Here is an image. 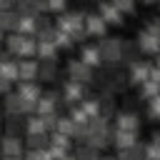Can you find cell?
Here are the masks:
<instances>
[{
	"mask_svg": "<svg viewBox=\"0 0 160 160\" xmlns=\"http://www.w3.org/2000/svg\"><path fill=\"white\" fill-rule=\"evenodd\" d=\"M82 18H85V12H68V10H65V12H60V15L55 18L52 28L60 30V32H68L72 42H82V40H85Z\"/></svg>",
	"mask_w": 160,
	"mask_h": 160,
	"instance_id": "2",
	"label": "cell"
},
{
	"mask_svg": "<svg viewBox=\"0 0 160 160\" xmlns=\"http://www.w3.org/2000/svg\"><path fill=\"white\" fill-rule=\"evenodd\" d=\"M98 50H100L102 65L118 68V65L122 62V40H120V38H100Z\"/></svg>",
	"mask_w": 160,
	"mask_h": 160,
	"instance_id": "4",
	"label": "cell"
},
{
	"mask_svg": "<svg viewBox=\"0 0 160 160\" xmlns=\"http://www.w3.org/2000/svg\"><path fill=\"white\" fill-rule=\"evenodd\" d=\"M145 115H148V120H152V122H160V95H155V98H150V100H148Z\"/></svg>",
	"mask_w": 160,
	"mask_h": 160,
	"instance_id": "33",
	"label": "cell"
},
{
	"mask_svg": "<svg viewBox=\"0 0 160 160\" xmlns=\"http://www.w3.org/2000/svg\"><path fill=\"white\" fill-rule=\"evenodd\" d=\"M135 145H140V135L138 132H132V130H115L112 128V145L110 148H115V152L135 148Z\"/></svg>",
	"mask_w": 160,
	"mask_h": 160,
	"instance_id": "12",
	"label": "cell"
},
{
	"mask_svg": "<svg viewBox=\"0 0 160 160\" xmlns=\"http://www.w3.org/2000/svg\"><path fill=\"white\" fill-rule=\"evenodd\" d=\"M52 132H60V135H68V138H70V132H72V120H70L68 115H60V112H58Z\"/></svg>",
	"mask_w": 160,
	"mask_h": 160,
	"instance_id": "30",
	"label": "cell"
},
{
	"mask_svg": "<svg viewBox=\"0 0 160 160\" xmlns=\"http://www.w3.org/2000/svg\"><path fill=\"white\" fill-rule=\"evenodd\" d=\"M0 160H22V155H0Z\"/></svg>",
	"mask_w": 160,
	"mask_h": 160,
	"instance_id": "41",
	"label": "cell"
},
{
	"mask_svg": "<svg viewBox=\"0 0 160 160\" xmlns=\"http://www.w3.org/2000/svg\"><path fill=\"white\" fill-rule=\"evenodd\" d=\"M15 32L18 35H30V38H35V15L30 18V15H20L18 18V25H15Z\"/></svg>",
	"mask_w": 160,
	"mask_h": 160,
	"instance_id": "24",
	"label": "cell"
},
{
	"mask_svg": "<svg viewBox=\"0 0 160 160\" xmlns=\"http://www.w3.org/2000/svg\"><path fill=\"white\" fill-rule=\"evenodd\" d=\"M68 8V0H48V12H65Z\"/></svg>",
	"mask_w": 160,
	"mask_h": 160,
	"instance_id": "37",
	"label": "cell"
},
{
	"mask_svg": "<svg viewBox=\"0 0 160 160\" xmlns=\"http://www.w3.org/2000/svg\"><path fill=\"white\" fill-rule=\"evenodd\" d=\"M98 15L105 20V25H122V22H125V15H122L110 0H100V2H98Z\"/></svg>",
	"mask_w": 160,
	"mask_h": 160,
	"instance_id": "13",
	"label": "cell"
},
{
	"mask_svg": "<svg viewBox=\"0 0 160 160\" xmlns=\"http://www.w3.org/2000/svg\"><path fill=\"white\" fill-rule=\"evenodd\" d=\"M32 102H28L25 98H20L15 90H10L8 95H2V112L5 115H30L32 112Z\"/></svg>",
	"mask_w": 160,
	"mask_h": 160,
	"instance_id": "5",
	"label": "cell"
},
{
	"mask_svg": "<svg viewBox=\"0 0 160 160\" xmlns=\"http://www.w3.org/2000/svg\"><path fill=\"white\" fill-rule=\"evenodd\" d=\"M138 88H140L138 95H140L142 100H150V98H155V95L160 92V82H155V80H145V82H140Z\"/></svg>",
	"mask_w": 160,
	"mask_h": 160,
	"instance_id": "29",
	"label": "cell"
},
{
	"mask_svg": "<svg viewBox=\"0 0 160 160\" xmlns=\"http://www.w3.org/2000/svg\"><path fill=\"white\" fill-rule=\"evenodd\" d=\"M0 40H2V30H0Z\"/></svg>",
	"mask_w": 160,
	"mask_h": 160,
	"instance_id": "46",
	"label": "cell"
},
{
	"mask_svg": "<svg viewBox=\"0 0 160 160\" xmlns=\"http://www.w3.org/2000/svg\"><path fill=\"white\" fill-rule=\"evenodd\" d=\"M68 78L75 80V82H80V85H90V82H95V70L88 68L85 62H80L78 58H72L68 62Z\"/></svg>",
	"mask_w": 160,
	"mask_h": 160,
	"instance_id": "7",
	"label": "cell"
},
{
	"mask_svg": "<svg viewBox=\"0 0 160 160\" xmlns=\"http://www.w3.org/2000/svg\"><path fill=\"white\" fill-rule=\"evenodd\" d=\"M18 12L15 10H0V30L2 32H15V25H18Z\"/></svg>",
	"mask_w": 160,
	"mask_h": 160,
	"instance_id": "25",
	"label": "cell"
},
{
	"mask_svg": "<svg viewBox=\"0 0 160 160\" xmlns=\"http://www.w3.org/2000/svg\"><path fill=\"white\" fill-rule=\"evenodd\" d=\"M82 30H85V35H90V38H105L108 25H105V20H102L98 12H88V15L82 18Z\"/></svg>",
	"mask_w": 160,
	"mask_h": 160,
	"instance_id": "10",
	"label": "cell"
},
{
	"mask_svg": "<svg viewBox=\"0 0 160 160\" xmlns=\"http://www.w3.org/2000/svg\"><path fill=\"white\" fill-rule=\"evenodd\" d=\"M15 92H18L20 98H25L28 102H32V105H35V100L42 95V90H40L38 80H18V88H15Z\"/></svg>",
	"mask_w": 160,
	"mask_h": 160,
	"instance_id": "17",
	"label": "cell"
},
{
	"mask_svg": "<svg viewBox=\"0 0 160 160\" xmlns=\"http://www.w3.org/2000/svg\"><path fill=\"white\" fill-rule=\"evenodd\" d=\"M35 58L38 60H58V48L52 40H35Z\"/></svg>",
	"mask_w": 160,
	"mask_h": 160,
	"instance_id": "21",
	"label": "cell"
},
{
	"mask_svg": "<svg viewBox=\"0 0 160 160\" xmlns=\"http://www.w3.org/2000/svg\"><path fill=\"white\" fill-rule=\"evenodd\" d=\"M158 95H160V92H158Z\"/></svg>",
	"mask_w": 160,
	"mask_h": 160,
	"instance_id": "47",
	"label": "cell"
},
{
	"mask_svg": "<svg viewBox=\"0 0 160 160\" xmlns=\"http://www.w3.org/2000/svg\"><path fill=\"white\" fill-rule=\"evenodd\" d=\"M100 150H95V148H90V145H85V142H80L75 150H72V158L75 160H100Z\"/></svg>",
	"mask_w": 160,
	"mask_h": 160,
	"instance_id": "26",
	"label": "cell"
},
{
	"mask_svg": "<svg viewBox=\"0 0 160 160\" xmlns=\"http://www.w3.org/2000/svg\"><path fill=\"white\" fill-rule=\"evenodd\" d=\"M58 95H60V105L72 108V105H78V102L88 95V90H85V85H80V82H75V80H68Z\"/></svg>",
	"mask_w": 160,
	"mask_h": 160,
	"instance_id": "8",
	"label": "cell"
},
{
	"mask_svg": "<svg viewBox=\"0 0 160 160\" xmlns=\"http://www.w3.org/2000/svg\"><path fill=\"white\" fill-rule=\"evenodd\" d=\"M0 132H2V112H0Z\"/></svg>",
	"mask_w": 160,
	"mask_h": 160,
	"instance_id": "44",
	"label": "cell"
},
{
	"mask_svg": "<svg viewBox=\"0 0 160 160\" xmlns=\"http://www.w3.org/2000/svg\"><path fill=\"white\" fill-rule=\"evenodd\" d=\"M122 15H130V12H135V0H110Z\"/></svg>",
	"mask_w": 160,
	"mask_h": 160,
	"instance_id": "35",
	"label": "cell"
},
{
	"mask_svg": "<svg viewBox=\"0 0 160 160\" xmlns=\"http://www.w3.org/2000/svg\"><path fill=\"white\" fill-rule=\"evenodd\" d=\"M100 160H115V155H100Z\"/></svg>",
	"mask_w": 160,
	"mask_h": 160,
	"instance_id": "43",
	"label": "cell"
},
{
	"mask_svg": "<svg viewBox=\"0 0 160 160\" xmlns=\"http://www.w3.org/2000/svg\"><path fill=\"white\" fill-rule=\"evenodd\" d=\"M18 80H38V60H18Z\"/></svg>",
	"mask_w": 160,
	"mask_h": 160,
	"instance_id": "20",
	"label": "cell"
},
{
	"mask_svg": "<svg viewBox=\"0 0 160 160\" xmlns=\"http://www.w3.org/2000/svg\"><path fill=\"white\" fill-rule=\"evenodd\" d=\"M2 135H25V115H5L2 112Z\"/></svg>",
	"mask_w": 160,
	"mask_h": 160,
	"instance_id": "15",
	"label": "cell"
},
{
	"mask_svg": "<svg viewBox=\"0 0 160 160\" xmlns=\"http://www.w3.org/2000/svg\"><path fill=\"white\" fill-rule=\"evenodd\" d=\"M22 160H52V158H50L48 150H25Z\"/></svg>",
	"mask_w": 160,
	"mask_h": 160,
	"instance_id": "36",
	"label": "cell"
},
{
	"mask_svg": "<svg viewBox=\"0 0 160 160\" xmlns=\"http://www.w3.org/2000/svg\"><path fill=\"white\" fill-rule=\"evenodd\" d=\"M25 142L18 135H0V155H22Z\"/></svg>",
	"mask_w": 160,
	"mask_h": 160,
	"instance_id": "16",
	"label": "cell"
},
{
	"mask_svg": "<svg viewBox=\"0 0 160 160\" xmlns=\"http://www.w3.org/2000/svg\"><path fill=\"white\" fill-rule=\"evenodd\" d=\"M52 45H55L58 50H68V48H72V40H70V35H68V32L55 30V32H52Z\"/></svg>",
	"mask_w": 160,
	"mask_h": 160,
	"instance_id": "34",
	"label": "cell"
},
{
	"mask_svg": "<svg viewBox=\"0 0 160 160\" xmlns=\"http://www.w3.org/2000/svg\"><path fill=\"white\" fill-rule=\"evenodd\" d=\"M60 160H75V158H72V152H68V155H62Z\"/></svg>",
	"mask_w": 160,
	"mask_h": 160,
	"instance_id": "42",
	"label": "cell"
},
{
	"mask_svg": "<svg viewBox=\"0 0 160 160\" xmlns=\"http://www.w3.org/2000/svg\"><path fill=\"white\" fill-rule=\"evenodd\" d=\"M0 75L10 82H18V60L12 55H2L0 52Z\"/></svg>",
	"mask_w": 160,
	"mask_h": 160,
	"instance_id": "19",
	"label": "cell"
},
{
	"mask_svg": "<svg viewBox=\"0 0 160 160\" xmlns=\"http://www.w3.org/2000/svg\"><path fill=\"white\" fill-rule=\"evenodd\" d=\"M32 112L35 115H55V112H60V95L58 92H42L35 100Z\"/></svg>",
	"mask_w": 160,
	"mask_h": 160,
	"instance_id": "9",
	"label": "cell"
},
{
	"mask_svg": "<svg viewBox=\"0 0 160 160\" xmlns=\"http://www.w3.org/2000/svg\"><path fill=\"white\" fill-rule=\"evenodd\" d=\"M10 90H12V82H10V80H5V78L0 75V95H8Z\"/></svg>",
	"mask_w": 160,
	"mask_h": 160,
	"instance_id": "38",
	"label": "cell"
},
{
	"mask_svg": "<svg viewBox=\"0 0 160 160\" xmlns=\"http://www.w3.org/2000/svg\"><path fill=\"white\" fill-rule=\"evenodd\" d=\"M50 135V132H48ZM48 135H22L25 150H45L48 148Z\"/></svg>",
	"mask_w": 160,
	"mask_h": 160,
	"instance_id": "28",
	"label": "cell"
},
{
	"mask_svg": "<svg viewBox=\"0 0 160 160\" xmlns=\"http://www.w3.org/2000/svg\"><path fill=\"white\" fill-rule=\"evenodd\" d=\"M150 142H155V145L160 148V130H152V135H150Z\"/></svg>",
	"mask_w": 160,
	"mask_h": 160,
	"instance_id": "40",
	"label": "cell"
},
{
	"mask_svg": "<svg viewBox=\"0 0 160 160\" xmlns=\"http://www.w3.org/2000/svg\"><path fill=\"white\" fill-rule=\"evenodd\" d=\"M38 78H40V82H52L58 78V60H40L38 62Z\"/></svg>",
	"mask_w": 160,
	"mask_h": 160,
	"instance_id": "22",
	"label": "cell"
},
{
	"mask_svg": "<svg viewBox=\"0 0 160 160\" xmlns=\"http://www.w3.org/2000/svg\"><path fill=\"white\" fill-rule=\"evenodd\" d=\"M110 120H112L110 125H112L115 130H132V132H140V128H142V120H140V115H138L135 110H118Z\"/></svg>",
	"mask_w": 160,
	"mask_h": 160,
	"instance_id": "6",
	"label": "cell"
},
{
	"mask_svg": "<svg viewBox=\"0 0 160 160\" xmlns=\"http://www.w3.org/2000/svg\"><path fill=\"white\" fill-rule=\"evenodd\" d=\"M150 70H152V62H148V60H132L130 62V70H128V82H132V85H140V82H145L148 78H150Z\"/></svg>",
	"mask_w": 160,
	"mask_h": 160,
	"instance_id": "11",
	"label": "cell"
},
{
	"mask_svg": "<svg viewBox=\"0 0 160 160\" xmlns=\"http://www.w3.org/2000/svg\"><path fill=\"white\" fill-rule=\"evenodd\" d=\"M135 48H138L140 52H145V55H158V52H160V40H158L152 32L140 30V32H138V40H135Z\"/></svg>",
	"mask_w": 160,
	"mask_h": 160,
	"instance_id": "14",
	"label": "cell"
},
{
	"mask_svg": "<svg viewBox=\"0 0 160 160\" xmlns=\"http://www.w3.org/2000/svg\"><path fill=\"white\" fill-rule=\"evenodd\" d=\"M145 2H148V5H150V2H158V0H145Z\"/></svg>",
	"mask_w": 160,
	"mask_h": 160,
	"instance_id": "45",
	"label": "cell"
},
{
	"mask_svg": "<svg viewBox=\"0 0 160 160\" xmlns=\"http://www.w3.org/2000/svg\"><path fill=\"white\" fill-rule=\"evenodd\" d=\"M5 48H8V55H12L15 60H25L35 55V38L10 32V38H5Z\"/></svg>",
	"mask_w": 160,
	"mask_h": 160,
	"instance_id": "3",
	"label": "cell"
},
{
	"mask_svg": "<svg viewBox=\"0 0 160 160\" xmlns=\"http://www.w3.org/2000/svg\"><path fill=\"white\" fill-rule=\"evenodd\" d=\"M85 145L95 148V150H108L112 145V125L108 118L102 115H95L88 120V135H85Z\"/></svg>",
	"mask_w": 160,
	"mask_h": 160,
	"instance_id": "1",
	"label": "cell"
},
{
	"mask_svg": "<svg viewBox=\"0 0 160 160\" xmlns=\"http://www.w3.org/2000/svg\"><path fill=\"white\" fill-rule=\"evenodd\" d=\"M25 135H48V128H45V120L35 112L25 115Z\"/></svg>",
	"mask_w": 160,
	"mask_h": 160,
	"instance_id": "23",
	"label": "cell"
},
{
	"mask_svg": "<svg viewBox=\"0 0 160 160\" xmlns=\"http://www.w3.org/2000/svg\"><path fill=\"white\" fill-rule=\"evenodd\" d=\"M115 160H142V142L135 148H128V150H118Z\"/></svg>",
	"mask_w": 160,
	"mask_h": 160,
	"instance_id": "31",
	"label": "cell"
},
{
	"mask_svg": "<svg viewBox=\"0 0 160 160\" xmlns=\"http://www.w3.org/2000/svg\"><path fill=\"white\" fill-rule=\"evenodd\" d=\"M80 62H85L88 68H100L102 65V58H100V50H98V45H82V50H80V58H78Z\"/></svg>",
	"mask_w": 160,
	"mask_h": 160,
	"instance_id": "18",
	"label": "cell"
},
{
	"mask_svg": "<svg viewBox=\"0 0 160 160\" xmlns=\"http://www.w3.org/2000/svg\"><path fill=\"white\" fill-rule=\"evenodd\" d=\"M80 110L88 115V118H95V115H100V105H98V95H85L80 102Z\"/></svg>",
	"mask_w": 160,
	"mask_h": 160,
	"instance_id": "27",
	"label": "cell"
},
{
	"mask_svg": "<svg viewBox=\"0 0 160 160\" xmlns=\"http://www.w3.org/2000/svg\"><path fill=\"white\" fill-rule=\"evenodd\" d=\"M12 8H15V12H18V15H30V18H32V15H40L32 0H15V5H12Z\"/></svg>",
	"mask_w": 160,
	"mask_h": 160,
	"instance_id": "32",
	"label": "cell"
},
{
	"mask_svg": "<svg viewBox=\"0 0 160 160\" xmlns=\"http://www.w3.org/2000/svg\"><path fill=\"white\" fill-rule=\"evenodd\" d=\"M32 2H35L38 12H48V0H32Z\"/></svg>",
	"mask_w": 160,
	"mask_h": 160,
	"instance_id": "39",
	"label": "cell"
},
{
	"mask_svg": "<svg viewBox=\"0 0 160 160\" xmlns=\"http://www.w3.org/2000/svg\"><path fill=\"white\" fill-rule=\"evenodd\" d=\"M158 2H160V0H158Z\"/></svg>",
	"mask_w": 160,
	"mask_h": 160,
	"instance_id": "48",
	"label": "cell"
}]
</instances>
